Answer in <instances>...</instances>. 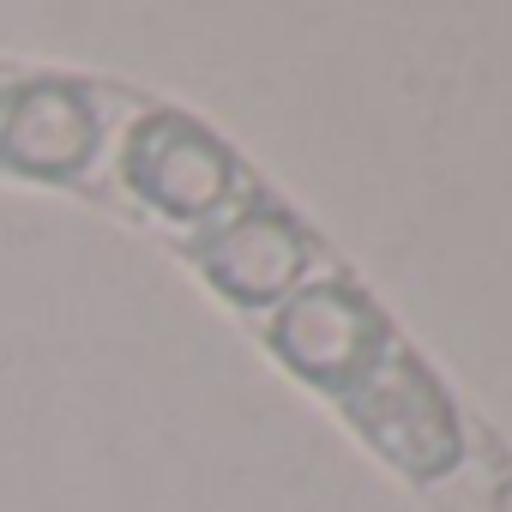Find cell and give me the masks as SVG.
Instances as JSON below:
<instances>
[{"instance_id": "obj_2", "label": "cell", "mask_w": 512, "mask_h": 512, "mask_svg": "<svg viewBox=\"0 0 512 512\" xmlns=\"http://www.w3.org/2000/svg\"><path fill=\"white\" fill-rule=\"evenodd\" d=\"M115 169L133 199H145L157 217H175V223L211 217L235 187L229 151L181 115H145L139 127H127Z\"/></svg>"}, {"instance_id": "obj_3", "label": "cell", "mask_w": 512, "mask_h": 512, "mask_svg": "<svg viewBox=\"0 0 512 512\" xmlns=\"http://www.w3.org/2000/svg\"><path fill=\"white\" fill-rule=\"evenodd\" d=\"M302 266V241L284 217L266 211H247L235 223H223L205 247V272L235 296V302H272L278 290L296 284Z\"/></svg>"}, {"instance_id": "obj_1", "label": "cell", "mask_w": 512, "mask_h": 512, "mask_svg": "<svg viewBox=\"0 0 512 512\" xmlns=\"http://www.w3.org/2000/svg\"><path fill=\"white\" fill-rule=\"evenodd\" d=\"M103 145L97 103L79 79H7L0 85V169L25 181H73Z\"/></svg>"}]
</instances>
